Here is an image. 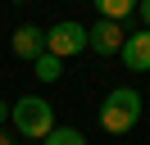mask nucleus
Wrapping results in <instances>:
<instances>
[{
	"mask_svg": "<svg viewBox=\"0 0 150 145\" xmlns=\"http://www.w3.org/2000/svg\"><path fill=\"white\" fill-rule=\"evenodd\" d=\"M0 145H14V136H9V132H5V127H0Z\"/></svg>",
	"mask_w": 150,
	"mask_h": 145,
	"instance_id": "f8f14e48",
	"label": "nucleus"
},
{
	"mask_svg": "<svg viewBox=\"0 0 150 145\" xmlns=\"http://www.w3.org/2000/svg\"><path fill=\"white\" fill-rule=\"evenodd\" d=\"M9 50H14V59H23V63L41 59V54H46V27H37V23H23V27H14V36H9Z\"/></svg>",
	"mask_w": 150,
	"mask_h": 145,
	"instance_id": "39448f33",
	"label": "nucleus"
},
{
	"mask_svg": "<svg viewBox=\"0 0 150 145\" xmlns=\"http://www.w3.org/2000/svg\"><path fill=\"white\" fill-rule=\"evenodd\" d=\"M123 41H127V32H123V23H114V18H100V23L86 27V50H96L100 59L118 54V50H123Z\"/></svg>",
	"mask_w": 150,
	"mask_h": 145,
	"instance_id": "20e7f679",
	"label": "nucleus"
},
{
	"mask_svg": "<svg viewBox=\"0 0 150 145\" xmlns=\"http://www.w3.org/2000/svg\"><path fill=\"white\" fill-rule=\"evenodd\" d=\"M9 122V104H5V100H0V127Z\"/></svg>",
	"mask_w": 150,
	"mask_h": 145,
	"instance_id": "9b49d317",
	"label": "nucleus"
},
{
	"mask_svg": "<svg viewBox=\"0 0 150 145\" xmlns=\"http://www.w3.org/2000/svg\"><path fill=\"white\" fill-rule=\"evenodd\" d=\"M137 18H141V27H150V0H137Z\"/></svg>",
	"mask_w": 150,
	"mask_h": 145,
	"instance_id": "9d476101",
	"label": "nucleus"
},
{
	"mask_svg": "<svg viewBox=\"0 0 150 145\" xmlns=\"http://www.w3.org/2000/svg\"><path fill=\"white\" fill-rule=\"evenodd\" d=\"M32 72H37L41 82H59V72H64V59H55V54H41V59H32Z\"/></svg>",
	"mask_w": 150,
	"mask_h": 145,
	"instance_id": "6e6552de",
	"label": "nucleus"
},
{
	"mask_svg": "<svg viewBox=\"0 0 150 145\" xmlns=\"http://www.w3.org/2000/svg\"><path fill=\"white\" fill-rule=\"evenodd\" d=\"M118 59H123V68H127V72H150V27L127 32V41H123Z\"/></svg>",
	"mask_w": 150,
	"mask_h": 145,
	"instance_id": "423d86ee",
	"label": "nucleus"
},
{
	"mask_svg": "<svg viewBox=\"0 0 150 145\" xmlns=\"http://www.w3.org/2000/svg\"><path fill=\"white\" fill-rule=\"evenodd\" d=\"M46 145H86V136L77 132V127H55V132L46 136Z\"/></svg>",
	"mask_w": 150,
	"mask_h": 145,
	"instance_id": "1a4fd4ad",
	"label": "nucleus"
},
{
	"mask_svg": "<svg viewBox=\"0 0 150 145\" xmlns=\"http://www.w3.org/2000/svg\"><path fill=\"white\" fill-rule=\"evenodd\" d=\"M86 50V27L73 23V18H64V23L46 27V54H55V59H73V54Z\"/></svg>",
	"mask_w": 150,
	"mask_h": 145,
	"instance_id": "7ed1b4c3",
	"label": "nucleus"
},
{
	"mask_svg": "<svg viewBox=\"0 0 150 145\" xmlns=\"http://www.w3.org/2000/svg\"><path fill=\"white\" fill-rule=\"evenodd\" d=\"M96 14L100 18H114V23H123L127 14H137V0H91Z\"/></svg>",
	"mask_w": 150,
	"mask_h": 145,
	"instance_id": "0eeeda50",
	"label": "nucleus"
},
{
	"mask_svg": "<svg viewBox=\"0 0 150 145\" xmlns=\"http://www.w3.org/2000/svg\"><path fill=\"white\" fill-rule=\"evenodd\" d=\"M141 91H132V86H114L109 95L100 100V109H96V122H100V132L105 136H127L132 127L141 122Z\"/></svg>",
	"mask_w": 150,
	"mask_h": 145,
	"instance_id": "f257e3e1",
	"label": "nucleus"
},
{
	"mask_svg": "<svg viewBox=\"0 0 150 145\" xmlns=\"http://www.w3.org/2000/svg\"><path fill=\"white\" fill-rule=\"evenodd\" d=\"M9 122H14V132H18L23 141H46V136L55 132V109L41 95H23V100L9 104Z\"/></svg>",
	"mask_w": 150,
	"mask_h": 145,
	"instance_id": "f03ea898",
	"label": "nucleus"
}]
</instances>
